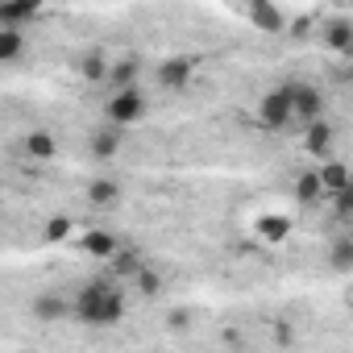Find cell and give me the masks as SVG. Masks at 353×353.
Segmentation results:
<instances>
[{"label":"cell","instance_id":"6da1fadb","mask_svg":"<svg viewBox=\"0 0 353 353\" xmlns=\"http://www.w3.org/2000/svg\"><path fill=\"white\" fill-rule=\"evenodd\" d=\"M71 299H75V320H83L88 328H112L125 320V307H129V299L112 274L88 279Z\"/></svg>","mask_w":353,"mask_h":353},{"label":"cell","instance_id":"7a4b0ae2","mask_svg":"<svg viewBox=\"0 0 353 353\" xmlns=\"http://www.w3.org/2000/svg\"><path fill=\"white\" fill-rule=\"evenodd\" d=\"M145 108H150L145 92H141V88H125V92H117V96L104 104V117H108V125L129 129V125H137V121L145 117Z\"/></svg>","mask_w":353,"mask_h":353},{"label":"cell","instance_id":"3957f363","mask_svg":"<svg viewBox=\"0 0 353 353\" xmlns=\"http://www.w3.org/2000/svg\"><path fill=\"white\" fill-rule=\"evenodd\" d=\"M295 121V104H291V88H270L262 100H258V125L262 129H287Z\"/></svg>","mask_w":353,"mask_h":353},{"label":"cell","instance_id":"277c9868","mask_svg":"<svg viewBox=\"0 0 353 353\" xmlns=\"http://www.w3.org/2000/svg\"><path fill=\"white\" fill-rule=\"evenodd\" d=\"M291 88V104H295V121L307 129V125H316V121H324V92L316 88V83H287Z\"/></svg>","mask_w":353,"mask_h":353},{"label":"cell","instance_id":"5b68a950","mask_svg":"<svg viewBox=\"0 0 353 353\" xmlns=\"http://www.w3.org/2000/svg\"><path fill=\"white\" fill-rule=\"evenodd\" d=\"M30 312H34L38 324H59V320L75 316V299H67V295H59V291H38L34 303H30Z\"/></svg>","mask_w":353,"mask_h":353},{"label":"cell","instance_id":"8992f818","mask_svg":"<svg viewBox=\"0 0 353 353\" xmlns=\"http://www.w3.org/2000/svg\"><path fill=\"white\" fill-rule=\"evenodd\" d=\"M192 79H196V59H188V54H170L158 63V83L166 92H183Z\"/></svg>","mask_w":353,"mask_h":353},{"label":"cell","instance_id":"52a82bcc","mask_svg":"<svg viewBox=\"0 0 353 353\" xmlns=\"http://www.w3.org/2000/svg\"><path fill=\"white\" fill-rule=\"evenodd\" d=\"M332 141H336V129H332L328 121H316V125L303 129V150H307L312 158H320V162L332 158Z\"/></svg>","mask_w":353,"mask_h":353},{"label":"cell","instance_id":"ba28073f","mask_svg":"<svg viewBox=\"0 0 353 353\" xmlns=\"http://www.w3.org/2000/svg\"><path fill=\"white\" fill-rule=\"evenodd\" d=\"M79 250H83L88 258H96V262H104V266H108V262L121 254V241H117L112 233H104V229H92V233H83V237H79Z\"/></svg>","mask_w":353,"mask_h":353},{"label":"cell","instance_id":"9c48e42d","mask_svg":"<svg viewBox=\"0 0 353 353\" xmlns=\"http://www.w3.org/2000/svg\"><path fill=\"white\" fill-rule=\"evenodd\" d=\"M316 174H320V183H324V192H328V196H341V192H349V188H353V174H349V166H345L341 158L320 162V166H316Z\"/></svg>","mask_w":353,"mask_h":353},{"label":"cell","instance_id":"30bf717a","mask_svg":"<svg viewBox=\"0 0 353 353\" xmlns=\"http://www.w3.org/2000/svg\"><path fill=\"white\" fill-rule=\"evenodd\" d=\"M324 46L332 50V54H345L349 59V50H353V21H345V17H332V21H324Z\"/></svg>","mask_w":353,"mask_h":353},{"label":"cell","instance_id":"8fae6325","mask_svg":"<svg viewBox=\"0 0 353 353\" xmlns=\"http://www.w3.org/2000/svg\"><path fill=\"white\" fill-rule=\"evenodd\" d=\"M245 17H250V26L262 30V34H283V30H287V17H283L274 5H262V0L245 9Z\"/></svg>","mask_w":353,"mask_h":353},{"label":"cell","instance_id":"7c38bea8","mask_svg":"<svg viewBox=\"0 0 353 353\" xmlns=\"http://www.w3.org/2000/svg\"><path fill=\"white\" fill-rule=\"evenodd\" d=\"M88 150H92V158H100V162L117 158V150H121V129H117V125L92 129V137H88Z\"/></svg>","mask_w":353,"mask_h":353},{"label":"cell","instance_id":"4fadbf2b","mask_svg":"<svg viewBox=\"0 0 353 353\" xmlns=\"http://www.w3.org/2000/svg\"><path fill=\"white\" fill-rule=\"evenodd\" d=\"M79 79H88V83L112 79V59H108L104 50H88V54L79 59Z\"/></svg>","mask_w":353,"mask_h":353},{"label":"cell","instance_id":"5bb4252c","mask_svg":"<svg viewBox=\"0 0 353 353\" xmlns=\"http://www.w3.org/2000/svg\"><path fill=\"white\" fill-rule=\"evenodd\" d=\"M141 270H145V258H141L137 250H121V254L108 262V274H112L117 283H133Z\"/></svg>","mask_w":353,"mask_h":353},{"label":"cell","instance_id":"9a60e30c","mask_svg":"<svg viewBox=\"0 0 353 353\" xmlns=\"http://www.w3.org/2000/svg\"><path fill=\"white\" fill-rule=\"evenodd\" d=\"M34 17H42V5H38V0H21V5H5V9H0V30H17V26L34 21Z\"/></svg>","mask_w":353,"mask_h":353},{"label":"cell","instance_id":"2e32d148","mask_svg":"<svg viewBox=\"0 0 353 353\" xmlns=\"http://www.w3.org/2000/svg\"><path fill=\"white\" fill-rule=\"evenodd\" d=\"M137 79H141V59H137V54H125V59L112 63V79H108V83H117V92L137 88Z\"/></svg>","mask_w":353,"mask_h":353},{"label":"cell","instance_id":"e0dca14e","mask_svg":"<svg viewBox=\"0 0 353 353\" xmlns=\"http://www.w3.org/2000/svg\"><path fill=\"white\" fill-rule=\"evenodd\" d=\"M324 196H328V192H324V183H320V174H316V170H303L299 179H295V200H299V204L312 208V204H320Z\"/></svg>","mask_w":353,"mask_h":353},{"label":"cell","instance_id":"ac0fdd59","mask_svg":"<svg viewBox=\"0 0 353 353\" xmlns=\"http://www.w3.org/2000/svg\"><path fill=\"white\" fill-rule=\"evenodd\" d=\"M26 154H30L34 162H50V158H54V137H50L46 129H30V133H26Z\"/></svg>","mask_w":353,"mask_h":353},{"label":"cell","instance_id":"d6986e66","mask_svg":"<svg viewBox=\"0 0 353 353\" xmlns=\"http://www.w3.org/2000/svg\"><path fill=\"white\" fill-rule=\"evenodd\" d=\"M328 266L332 270H353V237L349 233H336L332 245H328Z\"/></svg>","mask_w":353,"mask_h":353},{"label":"cell","instance_id":"ffe728a7","mask_svg":"<svg viewBox=\"0 0 353 353\" xmlns=\"http://www.w3.org/2000/svg\"><path fill=\"white\" fill-rule=\"evenodd\" d=\"M121 200V188L112 183V179H92L88 183V204H96V208H112Z\"/></svg>","mask_w":353,"mask_h":353},{"label":"cell","instance_id":"44dd1931","mask_svg":"<svg viewBox=\"0 0 353 353\" xmlns=\"http://www.w3.org/2000/svg\"><path fill=\"white\" fill-rule=\"evenodd\" d=\"M258 237H266V241H283L287 233H291V216H279V212H270V216H258Z\"/></svg>","mask_w":353,"mask_h":353},{"label":"cell","instance_id":"7402d4cb","mask_svg":"<svg viewBox=\"0 0 353 353\" xmlns=\"http://www.w3.org/2000/svg\"><path fill=\"white\" fill-rule=\"evenodd\" d=\"M21 50H26V38H21V30H0V63H13V59H21Z\"/></svg>","mask_w":353,"mask_h":353},{"label":"cell","instance_id":"603a6c76","mask_svg":"<svg viewBox=\"0 0 353 353\" xmlns=\"http://www.w3.org/2000/svg\"><path fill=\"white\" fill-rule=\"evenodd\" d=\"M133 291H137L141 299H154V295L162 291V274H158L154 266H145V270H141V274L133 279Z\"/></svg>","mask_w":353,"mask_h":353},{"label":"cell","instance_id":"cb8c5ba5","mask_svg":"<svg viewBox=\"0 0 353 353\" xmlns=\"http://www.w3.org/2000/svg\"><path fill=\"white\" fill-rule=\"evenodd\" d=\"M71 229H75L71 216H50V221H46V241H67Z\"/></svg>","mask_w":353,"mask_h":353},{"label":"cell","instance_id":"d4e9b609","mask_svg":"<svg viewBox=\"0 0 353 353\" xmlns=\"http://www.w3.org/2000/svg\"><path fill=\"white\" fill-rule=\"evenodd\" d=\"M188 324H192V312H183V307L166 312V328H170V332H188Z\"/></svg>","mask_w":353,"mask_h":353},{"label":"cell","instance_id":"484cf974","mask_svg":"<svg viewBox=\"0 0 353 353\" xmlns=\"http://www.w3.org/2000/svg\"><path fill=\"white\" fill-rule=\"evenodd\" d=\"M332 212L336 216H353V188L341 192V196H332Z\"/></svg>","mask_w":353,"mask_h":353},{"label":"cell","instance_id":"4316f807","mask_svg":"<svg viewBox=\"0 0 353 353\" xmlns=\"http://www.w3.org/2000/svg\"><path fill=\"white\" fill-rule=\"evenodd\" d=\"M349 312H353V291H349Z\"/></svg>","mask_w":353,"mask_h":353},{"label":"cell","instance_id":"83f0119b","mask_svg":"<svg viewBox=\"0 0 353 353\" xmlns=\"http://www.w3.org/2000/svg\"><path fill=\"white\" fill-rule=\"evenodd\" d=\"M349 237H353V233H349Z\"/></svg>","mask_w":353,"mask_h":353}]
</instances>
